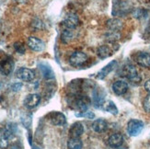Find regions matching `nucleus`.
Returning a JSON list of instances; mask_svg holds the SVG:
<instances>
[{
    "label": "nucleus",
    "mask_w": 150,
    "mask_h": 149,
    "mask_svg": "<svg viewBox=\"0 0 150 149\" xmlns=\"http://www.w3.org/2000/svg\"><path fill=\"white\" fill-rule=\"evenodd\" d=\"M14 48L16 50V52H18V54H25V46L21 43V42H15L14 44Z\"/></svg>",
    "instance_id": "26"
},
{
    "label": "nucleus",
    "mask_w": 150,
    "mask_h": 149,
    "mask_svg": "<svg viewBox=\"0 0 150 149\" xmlns=\"http://www.w3.org/2000/svg\"><path fill=\"white\" fill-rule=\"evenodd\" d=\"M83 133H84V126L79 121L75 122L69 130L70 138H79Z\"/></svg>",
    "instance_id": "15"
},
{
    "label": "nucleus",
    "mask_w": 150,
    "mask_h": 149,
    "mask_svg": "<svg viewBox=\"0 0 150 149\" xmlns=\"http://www.w3.org/2000/svg\"><path fill=\"white\" fill-rule=\"evenodd\" d=\"M78 21H79L78 20V17L76 14H74V13H69V14H67V17L64 18L63 21V25L67 29L74 30L77 27Z\"/></svg>",
    "instance_id": "10"
},
{
    "label": "nucleus",
    "mask_w": 150,
    "mask_h": 149,
    "mask_svg": "<svg viewBox=\"0 0 150 149\" xmlns=\"http://www.w3.org/2000/svg\"><path fill=\"white\" fill-rule=\"evenodd\" d=\"M143 129H144V122L140 120L132 119L128 121L127 124V133L131 136H137L139 135Z\"/></svg>",
    "instance_id": "4"
},
{
    "label": "nucleus",
    "mask_w": 150,
    "mask_h": 149,
    "mask_svg": "<svg viewBox=\"0 0 150 149\" xmlns=\"http://www.w3.org/2000/svg\"><path fill=\"white\" fill-rule=\"evenodd\" d=\"M21 87H22L21 83H15L11 86V88H12L13 91H18V90H21Z\"/></svg>",
    "instance_id": "28"
},
{
    "label": "nucleus",
    "mask_w": 150,
    "mask_h": 149,
    "mask_svg": "<svg viewBox=\"0 0 150 149\" xmlns=\"http://www.w3.org/2000/svg\"><path fill=\"white\" fill-rule=\"evenodd\" d=\"M93 102L94 106L96 108H100L103 105L104 103V95H103V90L101 88H97L93 91Z\"/></svg>",
    "instance_id": "18"
},
{
    "label": "nucleus",
    "mask_w": 150,
    "mask_h": 149,
    "mask_svg": "<svg viewBox=\"0 0 150 149\" xmlns=\"http://www.w3.org/2000/svg\"><path fill=\"white\" fill-rule=\"evenodd\" d=\"M39 69L41 70L42 75L43 76V77L45 79H54V72L53 68L51 67L50 64H48L47 63L42 62L38 64Z\"/></svg>",
    "instance_id": "12"
},
{
    "label": "nucleus",
    "mask_w": 150,
    "mask_h": 149,
    "mask_svg": "<svg viewBox=\"0 0 150 149\" xmlns=\"http://www.w3.org/2000/svg\"><path fill=\"white\" fill-rule=\"evenodd\" d=\"M135 61L142 67H150V54L146 53V52L139 53L136 55Z\"/></svg>",
    "instance_id": "16"
},
{
    "label": "nucleus",
    "mask_w": 150,
    "mask_h": 149,
    "mask_svg": "<svg viewBox=\"0 0 150 149\" xmlns=\"http://www.w3.org/2000/svg\"><path fill=\"white\" fill-rule=\"evenodd\" d=\"M122 76L126 77L129 81H131L132 83H134V84L140 83L141 79H142L141 76L138 73V71L136 70V68L131 64H127L122 67Z\"/></svg>",
    "instance_id": "1"
},
{
    "label": "nucleus",
    "mask_w": 150,
    "mask_h": 149,
    "mask_svg": "<svg viewBox=\"0 0 150 149\" xmlns=\"http://www.w3.org/2000/svg\"><path fill=\"white\" fill-rule=\"evenodd\" d=\"M97 54L100 59H106L112 54V51L108 45H101L97 50Z\"/></svg>",
    "instance_id": "20"
},
{
    "label": "nucleus",
    "mask_w": 150,
    "mask_h": 149,
    "mask_svg": "<svg viewBox=\"0 0 150 149\" xmlns=\"http://www.w3.org/2000/svg\"><path fill=\"white\" fill-rule=\"evenodd\" d=\"M105 111L113 115L118 114V109H117L116 105L114 104V102H112V100H109L105 104Z\"/></svg>",
    "instance_id": "24"
},
{
    "label": "nucleus",
    "mask_w": 150,
    "mask_h": 149,
    "mask_svg": "<svg viewBox=\"0 0 150 149\" xmlns=\"http://www.w3.org/2000/svg\"><path fill=\"white\" fill-rule=\"evenodd\" d=\"M73 38H74V32H73L72 30L66 29L62 31V33H61V40H62L63 42L67 43L70 41H72Z\"/></svg>",
    "instance_id": "22"
},
{
    "label": "nucleus",
    "mask_w": 150,
    "mask_h": 149,
    "mask_svg": "<svg viewBox=\"0 0 150 149\" xmlns=\"http://www.w3.org/2000/svg\"><path fill=\"white\" fill-rule=\"evenodd\" d=\"M47 119L52 124L55 126L64 125L67 122V118L62 112H52L47 115Z\"/></svg>",
    "instance_id": "5"
},
{
    "label": "nucleus",
    "mask_w": 150,
    "mask_h": 149,
    "mask_svg": "<svg viewBox=\"0 0 150 149\" xmlns=\"http://www.w3.org/2000/svg\"><path fill=\"white\" fill-rule=\"evenodd\" d=\"M112 91L118 96H122L125 94L128 90V84L123 80H118L112 84Z\"/></svg>",
    "instance_id": "13"
},
{
    "label": "nucleus",
    "mask_w": 150,
    "mask_h": 149,
    "mask_svg": "<svg viewBox=\"0 0 150 149\" xmlns=\"http://www.w3.org/2000/svg\"><path fill=\"white\" fill-rule=\"evenodd\" d=\"M27 45L30 49H31L34 52H42L45 48V43L41 39H39L37 37H33V36H30L28 38Z\"/></svg>",
    "instance_id": "6"
},
{
    "label": "nucleus",
    "mask_w": 150,
    "mask_h": 149,
    "mask_svg": "<svg viewBox=\"0 0 150 149\" xmlns=\"http://www.w3.org/2000/svg\"><path fill=\"white\" fill-rule=\"evenodd\" d=\"M108 27L112 31H118L122 28V22L119 19H110L108 21Z\"/></svg>",
    "instance_id": "23"
},
{
    "label": "nucleus",
    "mask_w": 150,
    "mask_h": 149,
    "mask_svg": "<svg viewBox=\"0 0 150 149\" xmlns=\"http://www.w3.org/2000/svg\"><path fill=\"white\" fill-rule=\"evenodd\" d=\"M108 144L113 148L120 147L123 144V136L121 133H113L109 137Z\"/></svg>",
    "instance_id": "17"
},
{
    "label": "nucleus",
    "mask_w": 150,
    "mask_h": 149,
    "mask_svg": "<svg viewBox=\"0 0 150 149\" xmlns=\"http://www.w3.org/2000/svg\"><path fill=\"white\" fill-rule=\"evenodd\" d=\"M108 122L104 119H97L93 121L92 129L96 133H103L107 130Z\"/></svg>",
    "instance_id": "19"
},
{
    "label": "nucleus",
    "mask_w": 150,
    "mask_h": 149,
    "mask_svg": "<svg viewBox=\"0 0 150 149\" xmlns=\"http://www.w3.org/2000/svg\"><path fill=\"white\" fill-rule=\"evenodd\" d=\"M76 116H77V117L84 116V117H86L88 119H93L95 115H94L93 112H84V113H76Z\"/></svg>",
    "instance_id": "27"
},
{
    "label": "nucleus",
    "mask_w": 150,
    "mask_h": 149,
    "mask_svg": "<svg viewBox=\"0 0 150 149\" xmlns=\"http://www.w3.org/2000/svg\"><path fill=\"white\" fill-rule=\"evenodd\" d=\"M131 10V5L123 0H113V16H125Z\"/></svg>",
    "instance_id": "2"
},
{
    "label": "nucleus",
    "mask_w": 150,
    "mask_h": 149,
    "mask_svg": "<svg viewBox=\"0 0 150 149\" xmlns=\"http://www.w3.org/2000/svg\"><path fill=\"white\" fill-rule=\"evenodd\" d=\"M40 102H41V96L39 94L33 93L26 96V98L24 99L23 101V104L28 109H33L40 104Z\"/></svg>",
    "instance_id": "9"
},
{
    "label": "nucleus",
    "mask_w": 150,
    "mask_h": 149,
    "mask_svg": "<svg viewBox=\"0 0 150 149\" xmlns=\"http://www.w3.org/2000/svg\"><path fill=\"white\" fill-rule=\"evenodd\" d=\"M14 69V62L11 57H6L0 62V72L4 76H8Z\"/></svg>",
    "instance_id": "8"
},
{
    "label": "nucleus",
    "mask_w": 150,
    "mask_h": 149,
    "mask_svg": "<svg viewBox=\"0 0 150 149\" xmlns=\"http://www.w3.org/2000/svg\"><path fill=\"white\" fill-rule=\"evenodd\" d=\"M144 87H145V89L146 90V91H147L148 93H150V79H148V80L146 81Z\"/></svg>",
    "instance_id": "29"
},
{
    "label": "nucleus",
    "mask_w": 150,
    "mask_h": 149,
    "mask_svg": "<svg viewBox=\"0 0 150 149\" xmlns=\"http://www.w3.org/2000/svg\"><path fill=\"white\" fill-rule=\"evenodd\" d=\"M88 55L80 51L75 52V53H73L69 57V63L71 66L74 67H80L84 66V64L88 62Z\"/></svg>",
    "instance_id": "3"
},
{
    "label": "nucleus",
    "mask_w": 150,
    "mask_h": 149,
    "mask_svg": "<svg viewBox=\"0 0 150 149\" xmlns=\"http://www.w3.org/2000/svg\"><path fill=\"white\" fill-rule=\"evenodd\" d=\"M116 66H117V61L113 60L112 62H110L107 66H105L102 69H100L99 71V73H98V75H97V78L98 79H104L110 72H112Z\"/></svg>",
    "instance_id": "14"
},
{
    "label": "nucleus",
    "mask_w": 150,
    "mask_h": 149,
    "mask_svg": "<svg viewBox=\"0 0 150 149\" xmlns=\"http://www.w3.org/2000/svg\"><path fill=\"white\" fill-rule=\"evenodd\" d=\"M16 76L18 78L21 79L25 82H30L33 80L35 77L33 71L29 68H26V67H21V68L18 69L16 72Z\"/></svg>",
    "instance_id": "7"
},
{
    "label": "nucleus",
    "mask_w": 150,
    "mask_h": 149,
    "mask_svg": "<svg viewBox=\"0 0 150 149\" xmlns=\"http://www.w3.org/2000/svg\"><path fill=\"white\" fill-rule=\"evenodd\" d=\"M143 108L146 112H150V93L146 97L143 102Z\"/></svg>",
    "instance_id": "25"
},
{
    "label": "nucleus",
    "mask_w": 150,
    "mask_h": 149,
    "mask_svg": "<svg viewBox=\"0 0 150 149\" xmlns=\"http://www.w3.org/2000/svg\"><path fill=\"white\" fill-rule=\"evenodd\" d=\"M12 136V133L8 128L0 129V148L6 149L9 145V138Z\"/></svg>",
    "instance_id": "11"
},
{
    "label": "nucleus",
    "mask_w": 150,
    "mask_h": 149,
    "mask_svg": "<svg viewBox=\"0 0 150 149\" xmlns=\"http://www.w3.org/2000/svg\"><path fill=\"white\" fill-rule=\"evenodd\" d=\"M83 143L80 138H70L67 142V147L69 149H81Z\"/></svg>",
    "instance_id": "21"
}]
</instances>
